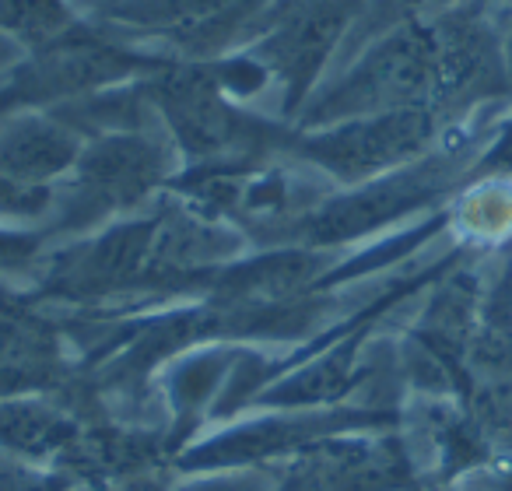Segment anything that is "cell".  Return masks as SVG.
<instances>
[{
	"instance_id": "obj_5",
	"label": "cell",
	"mask_w": 512,
	"mask_h": 491,
	"mask_svg": "<svg viewBox=\"0 0 512 491\" xmlns=\"http://www.w3.org/2000/svg\"><path fill=\"white\" fill-rule=\"evenodd\" d=\"M74 477L67 470H46L32 460L0 456V491H74Z\"/></svg>"
},
{
	"instance_id": "obj_6",
	"label": "cell",
	"mask_w": 512,
	"mask_h": 491,
	"mask_svg": "<svg viewBox=\"0 0 512 491\" xmlns=\"http://www.w3.org/2000/svg\"><path fill=\"white\" fill-rule=\"evenodd\" d=\"M183 491H256L249 481H204V484H190Z\"/></svg>"
},
{
	"instance_id": "obj_8",
	"label": "cell",
	"mask_w": 512,
	"mask_h": 491,
	"mask_svg": "<svg viewBox=\"0 0 512 491\" xmlns=\"http://www.w3.org/2000/svg\"><path fill=\"white\" fill-rule=\"evenodd\" d=\"M509 60H512V57H509Z\"/></svg>"
},
{
	"instance_id": "obj_4",
	"label": "cell",
	"mask_w": 512,
	"mask_h": 491,
	"mask_svg": "<svg viewBox=\"0 0 512 491\" xmlns=\"http://www.w3.org/2000/svg\"><path fill=\"white\" fill-rule=\"evenodd\" d=\"M428 134H432V120L425 113L407 109V113H393L379 123H369L355 134L337 137L323 158L344 176H358V172L383 169V165L414 155L428 141Z\"/></svg>"
},
{
	"instance_id": "obj_2",
	"label": "cell",
	"mask_w": 512,
	"mask_h": 491,
	"mask_svg": "<svg viewBox=\"0 0 512 491\" xmlns=\"http://www.w3.org/2000/svg\"><path fill=\"white\" fill-rule=\"evenodd\" d=\"M302 463L316 474L323 491H407L414 467L397 435L337 432L302 449Z\"/></svg>"
},
{
	"instance_id": "obj_3",
	"label": "cell",
	"mask_w": 512,
	"mask_h": 491,
	"mask_svg": "<svg viewBox=\"0 0 512 491\" xmlns=\"http://www.w3.org/2000/svg\"><path fill=\"white\" fill-rule=\"evenodd\" d=\"M81 432L85 425L78 418L43 400H0V449L18 460H64V453L81 439Z\"/></svg>"
},
{
	"instance_id": "obj_7",
	"label": "cell",
	"mask_w": 512,
	"mask_h": 491,
	"mask_svg": "<svg viewBox=\"0 0 512 491\" xmlns=\"http://www.w3.org/2000/svg\"><path fill=\"white\" fill-rule=\"evenodd\" d=\"M74 491H130V488H120V484H88V488H74Z\"/></svg>"
},
{
	"instance_id": "obj_1",
	"label": "cell",
	"mask_w": 512,
	"mask_h": 491,
	"mask_svg": "<svg viewBox=\"0 0 512 491\" xmlns=\"http://www.w3.org/2000/svg\"><path fill=\"white\" fill-rule=\"evenodd\" d=\"M390 425L386 414H334V418H278L242 425L218 439H207L204 446H193L179 460L183 470H214V467H242V463L274 460V456H299L306 446L327 439L337 432H355V428Z\"/></svg>"
}]
</instances>
